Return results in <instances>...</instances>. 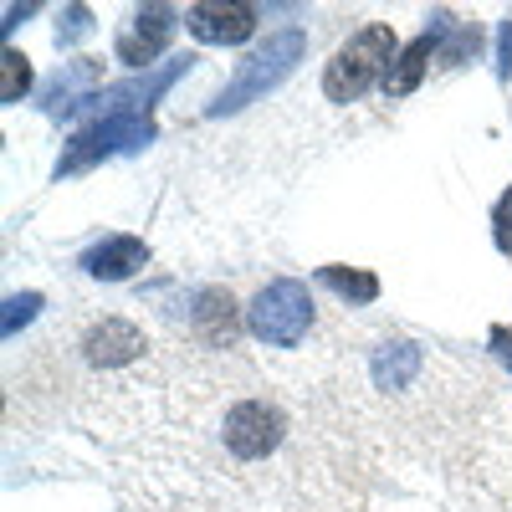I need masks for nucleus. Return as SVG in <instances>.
<instances>
[{"label":"nucleus","mask_w":512,"mask_h":512,"mask_svg":"<svg viewBox=\"0 0 512 512\" xmlns=\"http://www.w3.org/2000/svg\"><path fill=\"white\" fill-rule=\"evenodd\" d=\"M36 308H41V292L11 297V303H6V323H0V328H6V338H16V328H26V323L36 318Z\"/></svg>","instance_id":"obj_15"},{"label":"nucleus","mask_w":512,"mask_h":512,"mask_svg":"<svg viewBox=\"0 0 512 512\" xmlns=\"http://www.w3.org/2000/svg\"><path fill=\"white\" fill-rule=\"evenodd\" d=\"M497 77H502V82L512 77V21L497 26Z\"/></svg>","instance_id":"obj_16"},{"label":"nucleus","mask_w":512,"mask_h":512,"mask_svg":"<svg viewBox=\"0 0 512 512\" xmlns=\"http://www.w3.org/2000/svg\"><path fill=\"white\" fill-rule=\"evenodd\" d=\"M246 328H251L256 344H267V349H297L313 328V292L297 277L267 282L256 292V303L246 308Z\"/></svg>","instance_id":"obj_3"},{"label":"nucleus","mask_w":512,"mask_h":512,"mask_svg":"<svg viewBox=\"0 0 512 512\" xmlns=\"http://www.w3.org/2000/svg\"><path fill=\"white\" fill-rule=\"evenodd\" d=\"M175 26H180V11H175V6H144V11H134V26H128V31L113 41L118 62H128V67H149V62L169 47Z\"/></svg>","instance_id":"obj_7"},{"label":"nucleus","mask_w":512,"mask_h":512,"mask_svg":"<svg viewBox=\"0 0 512 512\" xmlns=\"http://www.w3.org/2000/svg\"><path fill=\"white\" fill-rule=\"evenodd\" d=\"M144 262H149V246L139 236H108L93 251H82V272L98 277V282H123V277H134Z\"/></svg>","instance_id":"obj_9"},{"label":"nucleus","mask_w":512,"mask_h":512,"mask_svg":"<svg viewBox=\"0 0 512 512\" xmlns=\"http://www.w3.org/2000/svg\"><path fill=\"white\" fill-rule=\"evenodd\" d=\"M190 323H195L200 349H210V354H231L236 349V308H231L226 292H216V287L200 292L195 308H190Z\"/></svg>","instance_id":"obj_8"},{"label":"nucleus","mask_w":512,"mask_h":512,"mask_svg":"<svg viewBox=\"0 0 512 512\" xmlns=\"http://www.w3.org/2000/svg\"><path fill=\"white\" fill-rule=\"evenodd\" d=\"M190 62L195 57H175V62H164V67H154L144 77H128V82H113V88H103V93H88L77 103V113H93V118H144L154 108V98H164L190 72Z\"/></svg>","instance_id":"obj_5"},{"label":"nucleus","mask_w":512,"mask_h":512,"mask_svg":"<svg viewBox=\"0 0 512 512\" xmlns=\"http://www.w3.org/2000/svg\"><path fill=\"white\" fill-rule=\"evenodd\" d=\"M395 57H400L395 52V31L384 26V21L364 26L359 36H349L344 47L333 52V62L323 72V98L328 103H359L374 82L384 88V77H390Z\"/></svg>","instance_id":"obj_2"},{"label":"nucleus","mask_w":512,"mask_h":512,"mask_svg":"<svg viewBox=\"0 0 512 512\" xmlns=\"http://www.w3.org/2000/svg\"><path fill=\"white\" fill-rule=\"evenodd\" d=\"M36 6H6V21H0V31H16V21H26Z\"/></svg>","instance_id":"obj_17"},{"label":"nucleus","mask_w":512,"mask_h":512,"mask_svg":"<svg viewBox=\"0 0 512 512\" xmlns=\"http://www.w3.org/2000/svg\"><path fill=\"white\" fill-rule=\"evenodd\" d=\"M185 26H190L195 41H205V47H241L256 31V6H241V0H205V6L185 11Z\"/></svg>","instance_id":"obj_6"},{"label":"nucleus","mask_w":512,"mask_h":512,"mask_svg":"<svg viewBox=\"0 0 512 512\" xmlns=\"http://www.w3.org/2000/svg\"><path fill=\"white\" fill-rule=\"evenodd\" d=\"M492 241L502 256H512V190H502L492 205Z\"/></svg>","instance_id":"obj_14"},{"label":"nucleus","mask_w":512,"mask_h":512,"mask_svg":"<svg viewBox=\"0 0 512 512\" xmlns=\"http://www.w3.org/2000/svg\"><path fill=\"white\" fill-rule=\"evenodd\" d=\"M93 31V11L88 6H67L62 21H57V47H72V41H82Z\"/></svg>","instance_id":"obj_13"},{"label":"nucleus","mask_w":512,"mask_h":512,"mask_svg":"<svg viewBox=\"0 0 512 512\" xmlns=\"http://www.w3.org/2000/svg\"><path fill=\"white\" fill-rule=\"evenodd\" d=\"M323 287H333L338 297H349V303H374L379 297V277L374 272H344V267H323L318 272Z\"/></svg>","instance_id":"obj_11"},{"label":"nucleus","mask_w":512,"mask_h":512,"mask_svg":"<svg viewBox=\"0 0 512 512\" xmlns=\"http://www.w3.org/2000/svg\"><path fill=\"white\" fill-rule=\"evenodd\" d=\"M492 344H497V349H502V359L512 364V344H507V328H492Z\"/></svg>","instance_id":"obj_18"},{"label":"nucleus","mask_w":512,"mask_h":512,"mask_svg":"<svg viewBox=\"0 0 512 512\" xmlns=\"http://www.w3.org/2000/svg\"><path fill=\"white\" fill-rule=\"evenodd\" d=\"M451 26V16H436V26L431 31H420L410 47L395 57V67H390V77H384V98H410L415 88H420V77H425V67H431V57H436V41H441V31Z\"/></svg>","instance_id":"obj_10"},{"label":"nucleus","mask_w":512,"mask_h":512,"mask_svg":"<svg viewBox=\"0 0 512 512\" xmlns=\"http://www.w3.org/2000/svg\"><path fill=\"white\" fill-rule=\"evenodd\" d=\"M144 144H154V123L149 118H93L88 128H77L72 144L62 149L57 180H72V175H82V169H93L98 159L134 154Z\"/></svg>","instance_id":"obj_4"},{"label":"nucleus","mask_w":512,"mask_h":512,"mask_svg":"<svg viewBox=\"0 0 512 512\" xmlns=\"http://www.w3.org/2000/svg\"><path fill=\"white\" fill-rule=\"evenodd\" d=\"M0 72H6V77H0V103H21L26 98V88H31V62L16 52V47H6V57H0Z\"/></svg>","instance_id":"obj_12"},{"label":"nucleus","mask_w":512,"mask_h":512,"mask_svg":"<svg viewBox=\"0 0 512 512\" xmlns=\"http://www.w3.org/2000/svg\"><path fill=\"white\" fill-rule=\"evenodd\" d=\"M303 52H308V31H297V26L272 31L262 47H256V52L241 62V72L216 93V103L205 108V118H226V113H241V108L256 103V98H267L277 82L292 77V67L303 62Z\"/></svg>","instance_id":"obj_1"}]
</instances>
